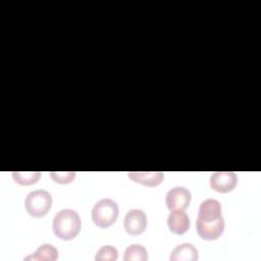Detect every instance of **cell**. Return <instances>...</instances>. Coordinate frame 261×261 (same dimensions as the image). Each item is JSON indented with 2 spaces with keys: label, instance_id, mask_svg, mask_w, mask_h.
<instances>
[{
  "label": "cell",
  "instance_id": "obj_1",
  "mask_svg": "<svg viewBox=\"0 0 261 261\" xmlns=\"http://www.w3.org/2000/svg\"><path fill=\"white\" fill-rule=\"evenodd\" d=\"M198 234L207 241L218 239L224 230V219L221 214V205L215 199L204 200L198 211Z\"/></svg>",
  "mask_w": 261,
  "mask_h": 261
},
{
  "label": "cell",
  "instance_id": "obj_2",
  "mask_svg": "<svg viewBox=\"0 0 261 261\" xmlns=\"http://www.w3.org/2000/svg\"><path fill=\"white\" fill-rule=\"evenodd\" d=\"M52 228L56 237L69 241L74 239L81 229V218L79 213L69 208L61 209L53 218Z\"/></svg>",
  "mask_w": 261,
  "mask_h": 261
},
{
  "label": "cell",
  "instance_id": "obj_3",
  "mask_svg": "<svg viewBox=\"0 0 261 261\" xmlns=\"http://www.w3.org/2000/svg\"><path fill=\"white\" fill-rule=\"evenodd\" d=\"M91 214L97 226L106 228L115 222L118 216V205L115 201L104 198L94 204Z\"/></svg>",
  "mask_w": 261,
  "mask_h": 261
},
{
  "label": "cell",
  "instance_id": "obj_4",
  "mask_svg": "<svg viewBox=\"0 0 261 261\" xmlns=\"http://www.w3.org/2000/svg\"><path fill=\"white\" fill-rule=\"evenodd\" d=\"M52 206V196L45 190H36L30 192L24 200L27 212L33 217H43Z\"/></svg>",
  "mask_w": 261,
  "mask_h": 261
},
{
  "label": "cell",
  "instance_id": "obj_5",
  "mask_svg": "<svg viewBox=\"0 0 261 261\" xmlns=\"http://www.w3.org/2000/svg\"><path fill=\"white\" fill-rule=\"evenodd\" d=\"M191 200L192 194L185 187H174L170 189L165 196V204L170 211L187 209Z\"/></svg>",
  "mask_w": 261,
  "mask_h": 261
},
{
  "label": "cell",
  "instance_id": "obj_6",
  "mask_svg": "<svg viewBox=\"0 0 261 261\" xmlns=\"http://www.w3.org/2000/svg\"><path fill=\"white\" fill-rule=\"evenodd\" d=\"M147 226V216L141 209H130L126 212L123 220V227L128 234L137 236L142 233Z\"/></svg>",
  "mask_w": 261,
  "mask_h": 261
},
{
  "label": "cell",
  "instance_id": "obj_7",
  "mask_svg": "<svg viewBox=\"0 0 261 261\" xmlns=\"http://www.w3.org/2000/svg\"><path fill=\"white\" fill-rule=\"evenodd\" d=\"M238 182L233 171H215L210 176V187L218 193L231 192Z\"/></svg>",
  "mask_w": 261,
  "mask_h": 261
},
{
  "label": "cell",
  "instance_id": "obj_8",
  "mask_svg": "<svg viewBox=\"0 0 261 261\" xmlns=\"http://www.w3.org/2000/svg\"><path fill=\"white\" fill-rule=\"evenodd\" d=\"M167 225L171 232L182 234L190 228V218L184 210H173L167 217Z\"/></svg>",
  "mask_w": 261,
  "mask_h": 261
},
{
  "label": "cell",
  "instance_id": "obj_9",
  "mask_svg": "<svg viewBox=\"0 0 261 261\" xmlns=\"http://www.w3.org/2000/svg\"><path fill=\"white\" fill-rule=\"evenodd\" d=\"M127 175L133 181L147 187H156L164 179V174L161 171H133L128 172Z\"/></svg>",
  "mask_w": 261,
  "mask_h": 261
},
{
  "label": "cell",
  "instance_id": "obj_10",
  "mask_svg": "<svg viewBox=\"0 0 261 261\" xmlns=\"http://www.w3.org/2000/svg\"><path fill=\"white\" fill-rule=\"evenodd\" d=\"M198 258V250L191 243H182L176 246L169 257L170 261H196Z\"/></svg>",
  "mask_w": 261,
  "mask_h": 261
},
{
  "label": "cell",
  "instance_id": "obj_11",
  "mask_svg": "<svg viewBox=\"0 0 261 261\" xmlns=\"http://www.w3.org/2000/svg\"><path fill=\"white\" fill-rule=\"evenodd\" d=\"M58 258V251L55 247H53L51 244H43L40 246L36 252L31 255L25 257L24 259H33V260H48V261H53Z\"/></svg>",
  "mask_w": 261,
  "mask_h": 261
},
{
  "label": "cell",
  "instance_id": "obj_12",
  "mask_svg": "<svg viewBox=\"0 0 261 261\" xmlns=\"http://www.w3.org/2000/svg\"><path fill=\"white\" fill-rule=\"evenodd\" d=\"M148 259L147 250L139 244H133L125 249L124 261H146Z\"/></svg>",
  "mask_w": 261,
  "mask_h": 261
},
{
  "label": "cell",
  "instance_id": "obj_13",
  "mask_svg": "<svg viewBox=\"0 0 261 261\" xmlns=\"http://www.w3.org/2000/svg\"><path fill=\"white\" fill-rule=\"evenodd\" d=\"M41 176L40 171H13V179L21 186H30L36 184Z\"/></svg>",
  "mask_w": 261,
  "mask_h": 261
},
{
  "label": "cell",
  "instance_id": "obj_14",
  "mask_svg": "<svg viewBox=\"0 0 261 261\" xmlns=\"http://www.w3.org/2000/svg\"><path fill=\"white\" fill-rule=\"evenodd\" d=\"M118 258V251L112 246L101 247L95 256L96 261H115Z\"/></svg>",
  "mask_w": 261,
  "mask_h": 261
},
{
  "label": "cell",
  "instance_id": "obj_15",
  "mask_svg": "<svg viewBox=\"0 0 261 261\" xmlns=\"http://www.w3.org/2000/svg\"><path fill=\"white\" fill-rule=\"evenodd\" d=\"M51 178L58 184H68L71 182L75 177L74 171H51Z\"/></svg>",
  "mask_w": 261,
  "mask_h": 261
}]
</instances>
